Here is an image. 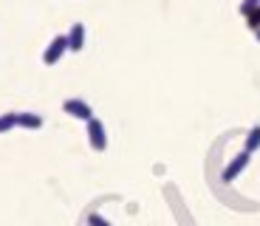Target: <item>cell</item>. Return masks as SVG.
Masks as SVG:
<instances>
[{"label":"cell","instance_id":"1","mask_svg":"<svg viewBox=\"0 0 260 226\" xmlns=\"http://www.w3.org/2000/svg\"><path fill=\"white\" fill-rule=\"evenodd\" d=\"M65 51H71V45H68V34H57V37L48 43V48L43 51V62L46 65H57L62 59Z\"/></svg>","mask_w":260,"mask_h":226},{"label":"cell","instance_id":"2","mask_svg":"<svg viewBox=\"0 0 260 226\" xmlns=\"http://www.w3.org/2000/svg\"><path fill=\"white\" fill-rule=\"evenodd\" d=\"M62 113H68L71 119H79V122L93 119V108L85 102V99H65V102H62Z\"/></svg>","mask_w":260,"mask_h":226},{"label":"cell","instance_id":"3","mask_svg":"<svg viewBox=\"0 0 260 226\" xmlns=\"http://www.w3.org/2000/svg\"><path fill=\"white\" fill-rule=\"evenodd\" d=\"M249 158H252V153H249V150H243L241 155H235L232 162H229L226 167H223V173H221V181H226V184H232V181L238 178V175H241L246 167H249Z\"/></svg>","mask_w":260,"mask_h":226},{"label":"cell","instance_id":"4","mask_svg":"<svg viewBox=\"0 0 260 226\" xmlns=\"http://www.w3.org/2000/svg\"><path fill=\"white\" fill-rule=\"evenodd\" d=\"M88 142H91V147L96 150V153H105V147H108V136H105V124L99 122L96 116L88 119Z\"/></svg>","mask_w":260,"mask_h":226},{"label":"cell","instance_id":"5","mask_svg":"<svg viewBox=\"0 0 260 226\" xmlns=\"http://www.w3.org/2000/svg\"><path fill=\"white\" fill-rule=\"evenodd\" d=\"M68 45H71L74 54L82 51V45H85V26L82 23H74L71 26V31H68Z\"/></svg>","mask_w":260,"mask_h":226},{"label":"cell","instance_id":"6","mask_svg":"<svg viewBox=\"0 0 260 226\" xmlns=\"http://www.w3.org/2000/svg\"><path fill=\"white\" fill-rule=\"evenodd\" d=\"M20 127L40 130L43 127V116H40V113H28V110H23V113H20Z\"/></svg>","mask_w":260,"mask_h":226},{"label":"cell","instance_id":"7","mask_svg":"<svg viewBox=\"0 0 260 226\" xmlns=\"http://www.w3.org/2000/svg\"><path fill=\"white\" fill-rule=\"evenodd\" d=\"M20 127V113H0V136Z\"/></svg>","mask_w":260,"mask_h":226},{"label":"cell","instance_id":"8","mask_svg":"<svg viewBox=\"0 0 260 226\" xmlns=\"http://www.w3.org/2000/svg\"><path fill=\"white\" fill-rule=\"evenodd\" d=\"M243 150H249V153H257L260 150V124H254V127L246 133V144H243Z\"/></svg>","mask_w":260,"mask_h":226},{"label":"cell","instance_id":"9","mask_svg":"<svg viewBox=\"0 0 260 226\" xmlns=\"http://www.w3.org/2000/svg\"><path fill=\"white\" fill-rule=\"evenodd\" d=\"M246 26L252 28V31H257V28H260V6L252 9V12L246 14Z\"/></svg>","mask_w":260,"mask_h":226},{"label":"cell","instance_id":"10","mask_svg":"<svg viewBox=\"0 0 260 226\" xmlns=\"http://www.w3.org/2000/svg\"><path fill=\"white\" fill-rule=\"evenodd\" d=\"M257 6H260V0H243V3H241V14L246 17V14L252 12V9H257Z\"/></svg>","mask_w":260,"mask_h":226},{"label":"cell","instance_id":"11","mask_svg":"<svg viewBox=\"0 0 260 226\" xmlns=\"http://www.w3.org/2000/svg\"><path fill=\"white\" fill-rule=\"evenodd\" d=\"M88 223H91V226H111L108 220L102 218V215H91V218H88Z\"/></svg>","mask_w":260,"mask_h":226},{"label":"cell","instance_id":"12","mask_svg":"<svg viewBox=\"0 0 260 226\" xmlns=\"http://www.w3.org/2000/svg\"><path fill=\"white\" fill-rule=\"evenodd\" d=\"M254 40H257V43H260V28H257V31H254Z\"/></svg>","mask_w":260,"mask_h":226}]
</instances>
